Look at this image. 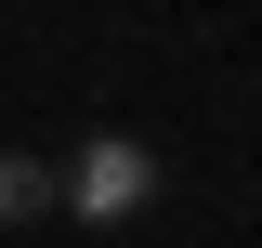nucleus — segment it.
Instances as JSON below:
<instances>
[{
    "label": "nucleus",
    "mask_w": 262,
    "mask_h": 248,
    "mask_svg": "<svg viewBox=\"0 0 262 248\" xmlns=\"http://www.w3.org/2000/svg\"><path fill=\"white\" fill-rule=\"evenodd\" d=\"M53 196H66V170H53V157H0V222H39Z\"/></svg>",
    "instance_id": "obj_2"
},
{
    "label": "nucleus",
    "mask_w": 262,
    "mask_h": 248,
    "mask_svg": "<svg viewBox=\"0 0 262 248\" xmlns=\"http://www.w3.org/2000/svg\"><path fill=\"white\" fill-rule=\"evenodd\" d=\"M158 196V144H131V131H92V144L66 157V209L79 222H131Z\"/></svg>",
    "instance_id": "obj_1"
}]
</instances>
